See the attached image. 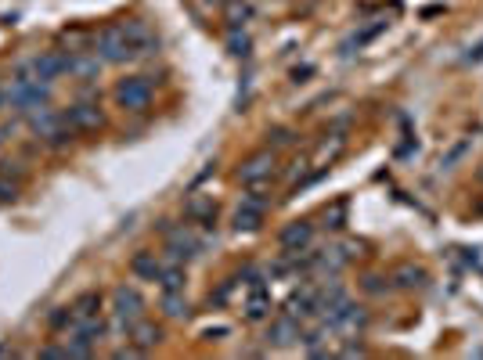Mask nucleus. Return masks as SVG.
<instances>
[{
  "instance_id": "f257e3e1",
  "label": "nucleus",
  "mask_w": 483,
  "mask_h": 360,
  "mask_svg": "<svg viewBox=\"0 0 483 360\" xmlns=\"http://www.w3.org/2000/svg\"><path fill=\"white\" fill-rule=\"evenodd\" d=\"M4 101H8L15 112H33V108H40V105L51 101V83L37 79L29 69H18V76L11 79Z\"/></svg>"
},
{
  "instance_id": "f03ea898",
  "label": "nucleus",
  "mask_w": 483,
  "mask_h": 360,
  "mask_svg": "<svg viewBox=\"0 0 483 360\" xmlns=\"http://www.w3.org/2000/svg\"><path fill=\"white\" fill-rule=\"evenodd\" d=\"M144 317V295L134 285H115L112 288V324L115 332H130Z\"/></svg>"
},
{
  "instance_id": "7ed1b4c3",
  "label": "nucleus",
  "mask_w": 483,
  "mask_h": 360,
  "mask_svg": "<svg viewBox=\"0 0 483 360\" xmlns=\"http://www.w3.org/2000/svg\"><path fill=\"white\" fill-rule=\"evenodd\" d=\"M94 47H98V58H101L105 65H119V62H130V58H137L134 47H130V40H127V33H123V25L101 29L98 40H94Z\"/></svg>"
},
{
  "instance_id": "20e7f679",
  "label": "nucleus",
  "mask_w": 483,
  "mask_h": 360,
  "mask_svg": "<svg viewBox=\"0 0 483 360\" xmlns=\"http://www.w3.org/2000/svg\"><path fill=\"white\" fill-rule=\"evenodd\" d=\"M25 119H29V130H33L37 137H44L51 144H65V115H58L51 105L25 112Z\"/></svg>"
},
{
  "instance_id": "39448f33",
  "label": "nucleus",
  "mask_w": 483,
  "mask_h": 360,
  "mask_svg": "<svg viewBox=\"0 0 483 360\" xmlns=\"http://www.w3.org/2000/svg\"><path fill=\"white\" fill-rule=\"evenodd\" d=\"M115 101L119 108L127 112H144L148 101H152V83H148V76H127L115 83Z\"/></svg>"
},
{
  "instance_id": "423d86ee",
  "label": "nucleus",
  "mask_w": 483,
  "mask_h": 360,
  "mask_svg": "<svg viewBox=\"0 0 483 360\" xmlns=\"http://www.w3.org/2000/svg\"><path fill=\"white\" fill-rule=\"evenodd\" d=\"M69 65H73V54H65V51H44V54H37L25 69L33 72L37 79H44V83H54L58 76L69 72Z\"/></svg>"
},
{
  "instance_id": "0eeeda50",
  "label": "nucleus",
  "mask_w": 483,
  "mask_h": 360,
  "mask_svg": "<svg viewBox=\"0 0 483 360\" xmlns=\"http://www.w3.org/2000/svg\"><path fill=\"white\" fill-rule=\"evenodd\" d=\"M166 252H170V259L188 263L202 252V242L195 238L192 227H166Z\"/></svg>"
},
{
  "instance_id": "6e6552de",
  "label": "nucleus",
  "mask_w": 483,
  "mask_h": 360,
  "mask_svg": "<svg viewBox=\"0 0 483 360\" xmlns=\"http://www.w3.org/2000/svg\"><path fill=\"white\" fill-rule=\"evenodd\" d=\"M270 173H275V152H256V155H249L246 162L238 166V180H242L246 188L267 184Z\"/></svg>"
},
{
  "instance_id": "1a4fd4ad",
  "label": "nucleus",
  "mask_w": 483,
  "mask_h": 360,
  "mask_svg": "<svg viewBox=\"0 0 483 360\" xmlns=\"http://www.w3.org/2000/svg\"><path fill=\"white\" fill-rule=\"evenodd\" d=\"M101 123H105L101 108L90 105V101H80V105H73V108L65 112V127L76 130V134H90V130H98Z\"/></svg>"
},
{
  "instance_id": "9d476101",
  "label": "nucleus",
  "mask_w": 483,
  "mask_h": 360,
  "mask_svg": "<svg viewBox=\"0 0 483 360\" xmlns=\"http://www.w3.org/2000/svg\"><path fill=\"white\" fill-rule=\"evenodd\" d=\"M278 242H282L285 252H307V245L314 242V227H310V220H292V224H285L282 234H278Z\"/></svg>"
},
{
  "instance_id": "9b49d317",
  "label": "nucleus",
  "mask_w": 483,
  "mask_h": 360,
  "mask_svg": "<svg viewBox=\"0 0 483 360\" xmlns=\"http://www.w3.org/2000/svg\"><path fill=\"white\" fill-rule=\"evenodd\" d=\"M119 25H123V33H127L134 54H152V51L159 47V40H156V33H152V25H148L144 18H130V22H119Z\"/></svg>"
},
{
  "instance_id": "f8f14e48",
  "label": "nucleus",
  "mask_w": 483,
  "mask_h": 360,
  "mask_svg": "<svg viewBox=\"0 0 483 360\" xmlns=\"http://www.w3.org/2000/svg\"><path fill=\"white\" fill-rule=\"evenodd\" d=\"M285 314L296 317V321H307L318 314V292L314 288H296L289 299H285Z\"/></svg>"
},
{
  "instance_id": "ddd939ff",
  "label": "nucleus",
  "mask_w": 483,
  "mask_h": 360,
  "mask_svg": "<svg viewBox=\"0 0 483 360\" xmlns=\"http://www.w3.org/2000/svg\"><path fill=\"white\" fill-rule=\"evenodd\" d=\"M299 339H303V335H299V321L289 317V314H282L275 324L267 328V346H292Z\"/></svg>"
},
{
  "instance_id": "4468645a",
  "label": "nucleus",
  "mask_w": 483,
  "mask_h": 360,
  "mask_svg": "<svg viewBox=\"0 0 483 360\" xmlns=\"http://www.w3.org/2000/svg\"><path fill=\"white\" fill-rule=\"evenodd\" d=\"M184 217L188 220H199V224H206V227H213V220H217V202H213V195H192L188 202H184Z\"/></svg>"
},
{
  "instance_id": "2eb2a0df",
  "label": "nucleus",
  "mask_w": 483,
  "mask_h": 360,
  "mask_svg": "<svg viewBox=\"0 0 483 360\" xmlns=\"http://www.w3.org/2000/svg\"><path fill=\"white\" fill-rule=\"evenodd\" d=\"M246 317L249 321H263L267 314H270V288L260 281V285H249V299H246Z\"/></svg>"
},
{
  "instance_id": "dca6fc26",
  "label": "nucleus",
  "mask_w": 483,
  "mask_h": 360,
  "mask_svg": "<svg viewBox=\"0 0 483 360\" xmlns=\"http://www.w3.org/2000/svg\"><path fill=\"white\" fill-rule=\"evenodd\" d=\"M163 314L170 317V321H184L188 314H192V303H188V295H184V288H173V292H163Z\"/></svg>"
},
{
  "instance_id": "f3484780",
  "label": "nucleus",
  "mask_w": 483,
  "mask_h": 360,
  "mask_svg": "<svg viewBox=\"0 0 483 360\" xmlns=\"http://www.w3.org/2000/svg\"><path fill=\"white\" fill-rule=\"evenodd\" d=\"M130 342H134V346H141V349L148 353L152 346H159V342H163V328H159V324H148V321L141 317V321L130 328Z\"/></svg>"
},
{
  "instance_id": "a211bd4d",
  "label": "nucleus",
  "mask_w": 483,
  "mask_h": 360,
  "mask_svg": "<svg viewBox=\"0 0 483 360\" xmlns=\"http://www.w3.org/2000/svg\"><path fill=\"white\" fill-rule=\"evenodd\" d=\"M101 58L98 54H87V51H76L73 54V65H69V72L73 76H80V79H98V72H101Z\"/></svg>"
},
{
  "instance_id": "6ab92c4d",
  "label": "nucleus",
  "mask_w": 483,
  "mask_h": 360,
  "mask_svg": "<svg viewBox=\"0 0 483 360\" xmlns=\"http://www.w3.org/2000/svg\"><path fill=\"white\" fill-rule=\"evenodd\" d=\"M159 285H163V292H173V288H184V263L180 259H170L166 256V263H163V270H159V278H156Z\"/></svg>"
},
{
  "instance_id": "aec40b11",
  "label": "nucleus",
  "mask_w": 483,
  "mask_h": 360,
  "mask_svg": "<svg viewBox=\"0 0 483 360\" xmlns=\"http://www.w3.org/2000/svg\"><path fill=\"white\" fill-rule=\"evenodd\" d=\"M130 270H134L141 281H156L159 270H163V263L156 259V252H137V256L130 259Z\"/></svg>"
},
{
  "instance_id": "412c9836",
  "label": "nucleus",
  "mask_w": 483,
  "mask_h": 360,
  "mask_svg": "<svg viewBox=\"0 0 483 360\" xmlns=\"http://www.w3.org/2000/svg\"><path fill=\"white\" fill-rule=\"evenodd\" d=\"M101 314V292H83L73 303V321H87Z\"/></svg>"
},
{
  "instance_id": "4be33fe9",
  "label": "nucleus",
  "mask_w": 483,
  "mask_h": 360,
  "mask_svg": "<svg viewBox=\"0 0 483 360\" xmlns=\"http://www.w3.org/2000/svg\"><path fill=\"white\" fill-rule=\"evenodd\" d=\"M101 335H105V324H101V317L76 321V339H80V342H87V346H98V342H101Z\"/></svg>"
},
{
  "instance_id": "5701e85b",
  "label": "nucleus",
  "mask_w": 483,
  "mask_h": 360,
  "mask_svg": "<svg viewBox=\"0 0 483 360\" xmlns=\"http://www.w3.org/2000/svg\"><path fill=\"white\" fill-rule=\"evenodd\" d=\"M394 281H397L401 288H422V285H426V270L415 266V263H401L397 274H394Z\"/></svg>"
},
{
  "instance_id": "b1692460",
  "label": "nucleus",
  "mask_w": 483,
  "mask_h": 360,
  "mask_svg": "<svg viewBox=\"0 0 483 360\" xmlns=\"http://www.w3.org/2000/svg\"><path fill=\"white\" fill-rule=\"evenodd\" d=\"M260 224H263V213H260V209L238 205V213H234V231H260Z\"/></svg>"
},
{
  "instance_id": "393cba45",
  "label": "nucleus",
  "mask_w": 483,
  "mask_h": 360,
  "mask_svg": "<svg viewBox=\"0 0 483 360\" xmlns=\"http://www.w3.org/2000/svg\"><path fill=\"white\" fill-rule=\"evenodd\" d=\"M253 18V8L246 4V0H231L227 4V29H242Z\"/></svg>"
},
{
  "instance_id": "a878e982",
  "label": "nucleus",
  "mask_w": 483,
  "mask_h": 360,
  "mask_svg": "<svg viewBox=\"0 0 483 360\" xmlns=\"http://www.w3.org/2000/svg\"><path fill=\"white\" fill-rule=\"evenodd\" d=\"M386 25H389L386 18H375L372 25H365V29H360V33H353V40L346 44V51H350V47H365V44H368L372 37H379V33H382V29H386Z\"/></svg>"
},
{
  "instance_id": "bb28decb",
  "label": "nucleus",
  "mask_w": 483,
  "mask_h": 360,
  "mask_svg": "<svg viewBox=\"0 0 483 360\" xmlns=\"http://www.w3.org/2000/svg\"><path fill=\"white\" fill-rule=\"evenodd\" d=\"M249 37L246 33H242V29H231V33H227V51L234 54V58H249Z\"/></svg>"
},
{
  "instance_id": "cd10ccee",
  "label": "nucleus",
  "mask_w": 483,
  "mask_h": 360,
  "mask_svg": "<svg viewBox=\"0 0 483 360\" xmlns=\"http://www.w3.org/2000/svg\"><path fill=\"white\" fill-rule=\"evenodd\" d=\"M242 205H249V209H260V213H267V205H270V198H267V191H263V184H253L246 195H242Z\"/></svg>"
},
{
  "instance_id": "c85d7f7f",
  "label": "nucleus",
  "mask_w": 483,
  "mask_h": 360,
  "mask_svg": "<svg viewBox=\"0 0 483 360\" xmlns=\"http://www.w3.org/2000/svg\"><path fill=\"white\" fill-rule=\"evenodd\" d=\"M343 220H346V202H336L332 209H325V227L339 231V227H343Z\"/></svg>"
},
{
  "instance_id": "c756f323",
  "label": "nucleus",
  "mask_w": 483,
  "mask_h": 360,
  "mask_svg": "<svg viewBox=\"0 0 483 360\" xmlns=\"http://www.w3.org/2000/svg\"><path fill=\"white\" fill-rule=\"evenodd\" d=\"M292 130H285V127H275V130H267V141H270V148H285V144H292Z\"/></svg>"
},
{
  "instance_id": "7c9ffc66",
  "label": "nucleus",
  "mask_w": 483,
  "mask_h": 360,
  "mask_svg": "<svg viewBox=\"0 0 483 360\" xmlns=\"http://www.w3.org/2000/svg\"><path fill=\"white\" fill-rule=\"evenodd\" d=\"M15 198H18V184L11 176L0 173V202H15Z\"/></svg>"
},
{
  "instance_id": "2f4dec72",
  "label": "nucleus",
  "mask_w": 483,
  "mask_h": 360,
  "mask_svg": "<svg viewBox=\"0 0 483 360\" xmlns=\"http://www.w3.org/2000/svg\"><path fill=\"white\" fill-rule=\"evenodd\" d=\"M69 321H73V314H69V310H54V314H51V328H65Z\"/></svg>"
},
{
  "instance_id": "473e14b6",
  "label": "nucleus",
  "mask_w": 483,
  "mask_h": 360,
  "mask_svg": "<svg viewBox=\"0 0 483 360\" xmlns=\"http://www.w3.org/2000/svg\"><path fill=\"white\" fill-rule=\"evenodd\" d=\"M339 353H343V356H365L368 349H365V346H360V342H346V346H343Z\"/></svg>"
},
{
  "instance_id": "72a5a7b5",
  "label": "nucleus",
  "mask_w": 483,
  "mask_h": 360,
  "mask_svg": "<svg viewBox=\"0 0 483 360\" xmlns=\"http://www.w3.org/2000/svg\"><path fill=\"white\" fill-rule=\"evenodd\" d=\"M40 356H69V346H44Z\"/></svg>"
},
{
  "instance_id": "f704fd0d",
  "label": "nucleus",
  "mask_w": 483,
  "mask_h": 360,
  "mask_svg": "<svg viewBox=\"0 0 483 360\" xmlns=\"http://www.w3.org/2000/svg\"><path fill=\"white\" fill-rule=\"evenodd\" d=\"M365 288H368V292H375V295H382V292H386L382 278H365Z\"/></svg>"
},
{
  "instance_id": "c9c22d12",
  "label": "nucleus",
  "mask_w": 483,
  "mask_h": 360,
  "mask_svg": "<svg viewBox=\"0 0 483 360\" xmlns=\"http://www.w3.org/2000/svg\"><path fill=\"white\" fill-rule=\"evenodd\" d=\"M465 62H472V65H476V62H483V40H479V44L465 54Z\"/></svg>"
},
{
  "instance_id": "e433bc0d",
  "label": "nucleus",
  "mask_w": 483,
  "mask_h": 360,
  "mask_svg": "<svg viewBox=\"0 0 483 360\" xmlns=\"http://www.w3.org/2000/svg\"><path fill=\"white\" fill-rule=\"evenodd\" d=\"M206 4H209V8H227L231 0H206Z\"/></svg>"
},
{
  "instance_id": "4c0bfd02",
  "label": "nucleus",
  "mask_w": 483,
  "mask_h": 360,
  "mask_svg": "<svg viewBox=\"0 0 483 360\" xmlns=\"http://www.w3.org/2000/svg\"><path fill=\"white\" fill-rule=\"evenodd\" d=\"M0 105H4V94H0Z\"/></svg>"
},
{
  "instance_id": "58836bf2",
  "label": "nucleus",
  "mask_w": 483,
  "mask_h": 360,
  "mask_svg": "<svg viewBox=\"0 0 483 360\" xmlns=\"http://www.w3.org/2000/svg\"><path fill=\"white\" fill-rule=\"evenodd\" d=\"M479 180H483V169H479Z\"/></svg>"
},
{
  "instance_id": "ea45409f",
  "label": "nucleus",
  "mask_w": 483,
  "mask_h": 360,
  "mask_svg": "<svg viewBox=\"0 0 483 360\" xmlns=\"http://www.w3.org/2000/svg\"><path fill=\"white\" fill-rule=\"evenodd\" d=\"M0 141H4V134H0Z\"/></svg>"
}]
</instances>
